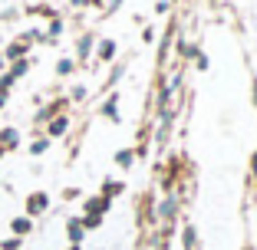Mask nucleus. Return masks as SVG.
<instances>
[{
    "label": "nucleus",
    "mask_w": 257,
    "mask_h": 250,
    "mask_svg": "<svg viewBox=\"0 0 257 250\" xmlns=\"http://www.w3.org/2000/svg\"><path fill=\"white\" fill-rule=\"evenodd\" d=\"M14 234H30V217H17L14 220Z\"/></svg>",
    "instance_id": "3"
},
{
    "label": "nucleus",
    "mask_w": 257,
    "mask_h": 250,
    "mask_svg": "<svg viewBox=\"0 0 257 250\" xmlns=\"http://www.w3.org/2000/svg\"><path fill=\"white\" fill-rule=\"evenodd\" d=\"M66 132V119H56L53 125H50V135H63Z\"/></svg>",
    "instance_id": "4"
},
{
    "label": "nucleus",
    "mask_w": 257,
    "mask_h": 250,
    "mask_svg": "<svg viewBox=\"0 0 257 250\" xmlns=\"http://www.w3.org/2000/svg\"><path fill=\"white\" fill-rule=\"evenodd\" d=\"M69 237H73V240H79V237H83V227H79L76 220H73V224H69Z\"/></svg>",
    "instance_id": "5"
},
{
    "label": "nucleus",
    "mask_w": 257,
    "mask_h": 250,
    "mask_svg": "<svg viewBox=\"0 0 257 250\" xmlns=\"http://www.w3.org/2000/svg\"><path fill=\"white\" fill-rule=\"evenodd\" d=\"M4 152H7V148H4V145H0V158H4Z\"/></svg>",
    "instance_id": "7"
},
{
    "label": "nucleus",
    "mask_w": 257,
    "mask_h": 250,
    "mask_svg": "<svg viewBox=\"0 0 257 250\" xmlns=\"http://www.w3.org/2000/svg\"><path fill=\"white\" fill-rule=\"evenodd\" d=\"M4 102H7V92L0 89V109H4Z\"/></svg>",
    "instance_id": "6"
},
{
    "label": "nucleus",
    "mask_w": 257,
    "mask_h": 250,
    "mask_svg": "<svg viewBox=\"0 0 257 250\" xmlns=\"http://www.w3.org/2000/svg\"><path fill=\"white\" fill-rule=\"evenodd\" d=\"M23 53H27V40H20V43L10 46V50H7V60H20Z\"/></svg>",
    "instance_id": "2"
},
{
    "label": "nucleus",
    "mask_w": 257,
    "mask_h": 250,
    "mask_svg": "<svg viewBox=\"0 0 257 250\" xmlns=\"http://www.w3.org/2000/svg\"><path fill=\"white\" fill-rule=\"evenodd\" d=\"M27 211L30 214H43L46 211V194H30L27 197Z\"/></svg>",
    "instance_id": "1"
},
{
    "label": "nucleus",
    "mask_w": 257,
    "mask_h": 250,
    "mask_svg": "<svg viewBox=\"0 0 257 250\" xmlns=\"http://www.w3.org/2000/svg\"><path fill=\"white\" fill-rule=\"evenodd\" d=\"M73 250H76V247H73Z\"/></svg>",
    "instance_id": "8"
}]
</instances>
